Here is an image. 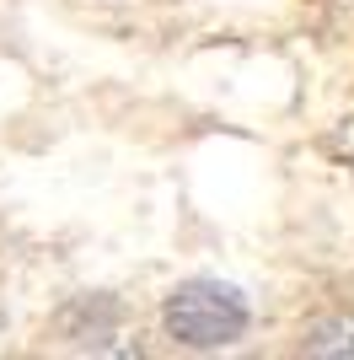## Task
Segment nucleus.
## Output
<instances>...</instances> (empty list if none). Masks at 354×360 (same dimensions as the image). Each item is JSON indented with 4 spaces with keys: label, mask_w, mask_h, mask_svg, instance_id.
<instances>
[{
    "label": "nucleus",
    "mask_w": 354,
    "mask_h": 360,
    "mask_svg": "<svg viewBox=\"0 0 354 360\" xmlns=\"http://www.w3.org/2000/svg\"><path fill=\"white\" fill-rule=\"evenodd\" d=\"M311 355H354V323H322L306 339Z\"/></svg>",
    "instance_id": "2"
},
{
    "label": "nucleus",
    "mask_w": 354,
    "mask_h": 360,
    "mask_svg": "<svg viewBox=\"0 0 354 360\" xmlns=\"http://www.w3.org/2000/svg\"><path fill=\"white\" fill-rule=\"evenodd\" d=\"M247 328V301L231 285L215 280H193L166 301V333L188 349H221Z\"/></svg>",
    "instance_id": "1"
}]
</instances>
